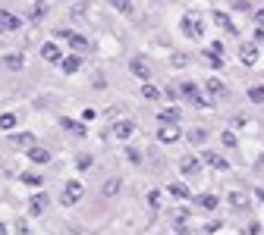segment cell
<instances>
[{"instance_id": "obj_1", "label": "cell", "mask_w": 264, "mask_h": 235, "mask_svg": "<svg viewBox=\"0 0 264 235\" xmlns=\"http://www.w3.org/2000/svg\"><path fill=\"white\" fill-rule=\"evenodd\" d=\"M182 35H189V38H201L204 35V22H201L198 13H186V16H182Z\"/></svg>"}, {"instance_id": "obj_2", "label": "cell", "mask_w": 264, "mask_h": 235, "mask_svg": "<svg viewBox=\"0 0 264 235\" xmlns=\"http://www.w3.org/2000/svg\"><path fill=\"white\" fill-rule=\"evenodd\" d=\"M82 194H85L82 182H66L63 194H60V204L63 207H72V204H79V201H82Z\"/></svg>"}, {"instance_id": "obj_3", "label": "cell", "mask_w": 264, "mask_h": 235, "mask_svg": "<svg viewBox=\"0 0 264 235\" xmlns=\"http://www.w3.org/2000/svg\"><path fill=\"white\" fill-rule=\"evenodd\" d=\"M48 204H50V198H48L44 191L32 194V201H29V213H32V217H41V213L48 210Z\"/></svg>"}, {"instance_id": "obj_4", "label": "cell", "mask_w": 264, "mask_h": 235, "mask_svg": "<svg viewBox=\"0 0 264 235\" xmlns=\"http://www.w3.org/2000/svg\"><path fill=\"white\" fill-rule=\"evenodd\" d=\"M57 35H60L63 41H69L76 50H88V47H91V41L85 35H79V31H57Z\"/></svg>"}, {"instance_id": "obj_5", "label": "cell", "mask_w": 264, "mask_h": 235, "mask_svg": "<svg viewBox=\"0 0 264 235\" xmlns=\"http://www.w3.org/2000/svg\"><path fill=\"white\" fill-rule=\"evenodd\" d=\"M157 138H161L164 144L176 141V138H180V125H173V123H161V129H157Z\"/></svg>"}, {"instance_id": "obj_6", "label": "cell", "mask_w": 264, "mask_h": 235, "mask_svg": "<svg viewBox=\"0 0 264 235\" xmlns=\"http://www.w3.org/2000/svg\"><path fill=\"white\" fill-rule=\"evenodd\" d=\"M10 144L29 151V147H35V135H32V132H16V135H10Z\"/></svg>"}, {"instance_id": "obj_7", "label": "cell", "mask_w": 264, "mask_h": 235, "mask_svg": "<svg viewBox=\"0 0 264 235\" xmlns=\"http://www.w3.org/2000/svg\"><path fill=\"white\" fill-rule=\"evenodd\" d=\"M239 60L246 66H255V63H258V47H255V44H242L239 47Z\"/></svg>"}, {"instance_id": "obj_8", "label": "cell", "mask_w": 264, "mask_h": 235, "mask_svg": "<svg viewBox=\"0 0 264 235\" xmlns=\"http://www.w3.org/2000/svg\"><path fill=\"white\" fill-rule=\"evenodd\" d=\"M60 69L69 72V76H72V72H79V69H82V57H79V53H69V57H63V60H60Z\"/></svg>"}, {"instance_id": "obj_9", "label": "cell", "mask_w": 264, "mask_h": 235, "mask_svg": "<svg viewBox=\"0 0 264 235\" xmlns=\"http://www.w3.org/2000/svg\"><path fill=\"white\" fill-rule=\"evenodd\" d=\"M25 157H29L32 160V163H48V160H50V151H48V147H29V151H25Z\"/></svg>"}, {"instance_id": "obj_10", "label": "cell", "mask_w": 264, "mask_h": 235, "mask_svg": "<svg viewBox=\"0 0 264 235\" xmlns=\"http://www.w3.org/2000/svg\"><path fill=\"white\" fill-rule=\"evenodd\" d=\"M19 25H22V22H19L10 10H0V29H3V31H16Z\"/></svg>"}, {"instance_id": "obj_11", "label": "cell", "mask_w": 264, "mask_h": 235, "mask_svg": "<svg viewBox=\"0 0 264 235\" xmlns=\"http://www.w3.org/2000/svg\"><path fill=\"white\" fill-rule=\"evenodd\" d=\"M132 132H135V125H132L129 119H123V123H116V125H114V132H110V135H114V138H120V141H126V138L132 135Z\"/></svg>"}, {"instance_id": "obj_12", "label": "cell", "mask_w": 264, "mask_h": 235, "mask_svg": "<svg viewBox=\"0 0 264 235\" xmlns=\"http://www.w3.org/2000/svg\"><path fill=\"white\" fill-rule=\"evenodd\" d=\"M41 57L48 60V63H60V60H63V57H60V47H57L54 41H48V44L41 47Z\"/></svg>"}, {"instance_id": "obj_13", "label": "cell", "mask_w": 264, "mask_h": 235, "mask_svg": "<svg viewBox=\"0 0 264 235\" xmlns=\"http://www.w3.org/2000/svg\"><path fill=\"white\" fill-rule=\"evenodd\" d=\"M129 69H132V72H135V76H138V78H145V82H148V76H151V69H148V63H145V57H135V60H132V63H129Z\"/></svg>"}, {"instance_id": "obj_14", "label": "cell", "mask_w": 264, "mask_h": 235, "mask_svg": "<svg viewBox=\"0 0 264 235\" xmlns=\"http://www.w3.org/2000/svg\"><path fill=\"white\" fill-rule=\"evenodd\" d=\"M204 88H208V97L211 100H220L223 97V82H220V78H208V82H204Z\"/></svg>"}, {"instance_id": "obj_15", "label": "cell", "mask_w": 264, "mask_h": 235, "mask_svg": "<svg viewBox=\"0 0 264 235\" xmlns=\"http://www.w3.org/2000/svg\"><path fill=\"white\" fill-rule=\"evenodd\" d=\"M3 66H6V69H10V72H19V69H22V66H25L22 53H6V57H3Z\"/></svg>"}, {"instance_id": "obj_16", "label": "cell", "mask_w": 264, "mask_h": 235, "mask_svg": "<svg viewBox=\"0 0 264 235\" xmlns=\"http://www.w3.org/2000/svg\"><path fill=\"white\" fill-rule=\"evenodd\" d=\"M182 172H186V176H198V172H201V160H195V157H182Z\"/></svg>"}, {"instance_id": "obj_17", "label": "cell", "mask_w": 264, "mask_h": 235, "mask_svg": "<svg viewBox=\"0 0 264 235\" xmlns=\"http://www.w3.org/2000/svg\"><path fill=\"white\" fill-rule=\"evenodd\" d=\"M167 191L173 194V198H180V201H186L189 194H192V191H189V185H186V182H170V185H167Z\"/></svg>"}, {"instance_id": "obj_18", "label": "cell", "mask_w": 264, "mask_h": 235, "mask_svg": "<svg viewBox=\"0 0 264 235\" xmlns=\"http://www.w3.org/2000/svg\"><path fill=\"white\" fill-rule=\"evenodd\" d=\"M214 22H217V29H223L227 35H236V25L230 22V16H227V13H214Z\"/></svg>"}, {"instance_id": "obj_19", "label": "cell", "mask_w": 264, "mask_h": 235, "mask_svg": "<svg viewBox=\"0 0 264 235\" xmlns=\"http://www.w3.org/2000/svg\"><path fill=\"white\" fill-rule=\"evenodd\" d=\"M180 94H182V97H189L192 104H195L198 97H201V91H198V85H195V82H182V85H180Z\"/></svg>"}, {"instance_id": "obj_20", "label": "cell", "mask_w": 264, "mask_h": 235, "mask_svg": "<svg viewBox=\"0 0 264 235\" xmlns=\"http://www.w3.org/2000/svg\"><path fill=\"white\" fill-rule=\"evenodd\" d=\"M204 163H208V166H214V170H227V160H223L220 154H214V151H208V154H204Z\"/></svg>"}, {"instance_id": "obj_21", "label": "cell", "mask_w": 264, "mask_h": 235, "mask_svg": "<svg viewBox=\"0 0 264 235\" xmlns=\"http://www.w3.org/2000/svg\"><path fill=\"white\" fill-rule=\"evenodd\" d=\"M204 60L211 63V69H223V53H217V50H204Z\"/></svg>"}, {"instance_id": "obj_22", "label": "cell", "mask_w": 264, "mask_h": 235, "mask_svg": "<svg viewBox=\"0 0 264 235\" xmlns=\"http://www.w3.org/2000/svg\"><path fill=\"white\" fill-rule=\"evenodd\" d=\"M120 185H123V182H120L116 176L107 179V182H104V198H116V194H120Z\"/></svg>"}, {"instance_id": "obj_23", "label": "cell", "mask_w": 264, "mask_h": 235, "mask_svg": "<svg viewBox=\"0 0 264 235\" xmlns=\"http://www.w3.org/2000/svg\"><path fill=\"white\" fill-rule=\"evenodd\" d=\"M63 129L69 132L72 138H82V135H85V125H82V123H72V119H63Z\"/></svg>"}, {"instance_id": "obj_24", "label": "cell", "mask_w": 264, "mask_h": 235, "mask_svg": "<svg viewBox=\"0 0 264 235\" xmlns=\"http://www.w3.org/2000/svg\"><path fill=\"white\" fill-rule=\"evenodd\" d=\"M157 119H161V123H180V110H176V107H170V110H161L157 113Z\"/></svg>"}, {"instance_id": "obj_25", "label": "cell", "mask_w": 264, "mask_h": 235, "mask_svg": "<svg viewBox=\"0 0 264 235\" xmlns=\"http://www.w3.org/2000/svg\"><path fill=\"white\" fill-rule=\"evenodd\" d=\"M230 204L242 210V207H248V194L246 191H233V194H230Z\"/></svg>"}, {"instance_id": "obj_26", "label": "cell", "mask_w": 264, "mask_h": 235, "mask_svg": "<svg viewBox=\"0 0 264 235\" xmlns=\"http://www.w3.org/2000/svg\"><path fill=\"white\" fill-rule=\"evenodd\" d=\"M0 129L3 132L16 129V113H0Z\"/></svg>"}, {"instance_id": "obj_27", "label": "cell", "mask_w": 264, "mask_h": 235, "mask_svg": "<svg viewBox=\"0 0 264 235\" xmlns=\"http://www.w3.org/2000/svg\"><path fill=\"white\" fill-rule=\"evenodd\" d=\"M142 97H145V100H157V97H161V91H157L154 85L145 82V85H142Z\"/></svg>"}, {"instance_id": "obj_28", "label": "cell", "mask_w": 264, "mask_h": 235, "mask_svg": "<svg viewBox=\"0 0 264 235\" xmlns=\"http://www.w3.org/2000/svg\"><path fill=\"white\" fill-rule=\"evenodd\" d=\"M248 100H252V104H264V88H261V85L248 88Z\"/></svg>"}, {"instance_id": "obj_29", "label": "cell", "mask_w": 264, "mask_h": 235, "mask_svg": "<svg viewBox=\"0 0 264 235\" xmlns=\"http://www.w3.org/2000/svg\"><path fill=\"white\" fill-rule=\"evenodd\" d=\"M198 207H204V210H214V207H217V198H214V194H201V198H198Z\"/></svg>"}, {"instance_id": "obj_30", "label": "cell", "mask_w": 264, "mask_h": 235, "mask_svg": "<svg viewBox=\"0 0 264 235\" xmlns=\"http://www.w3.org/2000/svg\"><path fill=\"white\" fill-rule=\"evenodd\" d=\"M204 138H208L204 129H192V132H189V141H192V144H204Z\"/></svg>"}, {"instance_id": "obj_31", "label": "cell", "mask_w": 264, "mask_h": 235, "mask_svg": "<svg viewBox=\"0 0 264 235\" xmlns=\"http://www.w3.org/2000/svg\"><path fill=\"white\" fill-rule=\"evenodd\" d=\"M22 182L25 185H41V176H35V172H22Z\"/></svg>"}, {"instance_id": "obj_32", "label": "cell", "mask_w": 264, "mask_h": 235, "mask_svg": "<svg viewBox=\"0 0 264 235\" xmlns=\"http://www.w3.org/2000/svg\"><path fill=\"white\" fill-rule=\"evenodd\" d=\"M110 3H114L116 10H123V13H132V0H110Z\"/></svg>"}, {"instance_id": "obj_33", "label": "cell", "mask_w": 264, "mask_h": 235, "mask_svg": "<svg viewBox=\"0 0 264 235\" xmlns=\"http://www.w3.org/2000/svg\"><path fill=\"white\" fill-rule=\"evenodd\" d=\"M223 144H227V147H236V144H239V141H236V135H233V132H223Z\"/></svg>"}, {"instance_id": "obj_34", "label": "cell", "mask_w": 264, "mask_h": 235, "mask_svg": "<svg viewBox=\"0 0 264 235\" xmlns=\"http://www.w3.org/2000/svg\"><path fill=\"white\" fill-rule=\"evenodd\" d=\"M189 63V53H173V66H186Z\"/></svg>"}, {"instance_id": "obj_35", "label": "cell", "mask_w": 264, "mask_h": 235, "mask_svg": "<svg viewBox=\"0 0 264 235\" xmlns=\"http://www.w3.org/2000/svg\"><path fill=\"white\" fill-rule=\"evenodd\" d=\"M41 13H44V3H41V0H38V3L32 6V19H41Z\"/></svg>"}, {"instance_id": "obj_36", "label": "cell", "mask_w": 264, "mask_h": 235, "mask_svg": "<svg viewBox=\"0 0 264 235\" xmlns=\"http://www.w3.org/2000/svg\"><path fill=\"white\" fill-rule=\"evenodd\" d=\"M148 204L157 210V207H161V194H157V191H151V194H148Z\"/></svg>"}, {"instance_id": "obj_37", "label": "cell", "mask_w": 264, "mask_h": 235, "mask_svg": "<svg viewBox=\"0 0 264 235\" xmlns=\"http://www.w3.org/2000/svg\"><path fill=\"white\" fill-rule=\"evenodd\" d=\"M88 166H91V157H88V154H82V157H79V170H88Z\"/></svg>"}, {"instance_id": "obj_38", "label": "cell", "mask_w": 264, "mask_h": 235, "mask_svg": "<svg viewBox=\"0 0 264 235\" xmlns=\"http://www.w3.org/2000/svg\"><path fill=\"white\" fill-rule=\"evenodd\" d=\"M95 116H98V113H95V110H91V107H88V110H85V113H82V119H85V123H91V119H95Z\"/></svg>"}, {"instance_id": "obj_39", "label": "cell", "mask_w": 264, "mask_h": 235, "mask_svg": "<svg viewBox=\"0 0 264 235\" xmlns=\"http://www.w3.org/2000/svg\"><path fill=\"white\" fill-rule=\"evenodd\" d=\"M167 97L176 100V97H180V88H173V85H170V88H167Z\"/></svg>"}, {"instance_id": "obj_40", "label": "cell", "mask_w": 264, "mask_h": 235, "mask_svg": "<svg viewBox=\"0 0 264 235\" xmlns=\"http://www.w3.org/2000/svg\"><path fill=\"white\" fill-rule=\"evenodd\" d=\"M16 232H19V235H29V226H25L22 219H19V223H16Z\"/></svg>"}, {"instance_id": "obj_41", "label": "cell", "mask_w": 264, "mask_h": 235, "mask_svg": "<svg viewBox=\"0 0 264 235\" xmlns=\"http://www.w3.org/2000/svg\"><path fill=\"white\" fill-rule=\"evenodd\" d=\"M255 41H264V25H258V29H255Z\"/></svg>"}, {"instance_id": "obj_42", "label": "cell", "mask_w": 264, "mask_h": 235, "mask_svg": "<svg viewBox=\"0 0 264 235\" xmlns=\"http://www.w3.org/2000/svg\"><path fill=\"white\" fill-rule=\"evenodd\" d=\"M255 22H258V25H264V10H255Z\"/></svg>"}, {"instance_id": "obj_43", "label": "cell", "mask_w": 264, "mask_h": 235, "mask_svg": "<svg viewBox=\"0 0 264 235\" xmlns=\"http://www.w3.org/2000/svg\"><path fill=\"white\" fill-rule=\"evenodd\" d=\"M0 235H6V226L3 223H0Z\"/></svg>"}, {"instance_id": "obj_44", "label": "cell", "mask_w": 264, "mask_h": 235, "mask_svg": "<svg viewBox=\"0 0 264 235\" xmlns=\"http://www.w3.org/2000/svg\"><path fill=\"white\" fill-rule=\"evenodd\" d=\"M0 31H3V29H0Z\"/></svg>"}]
</instances>
